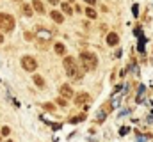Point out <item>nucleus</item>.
I'll return each mask as SVG.
<instances>
[{"instance_id":"nucleus-1","label":"nucleus","mask_w":153,"mask_h":142,"mask_svg":"<svg viewBox=\"0 0 153 142\" xmlns=\"http://www.w3.org/2000/svg\"><path fill=\"white\" fill-rule=\"evenodd\" d=\"M80 62H82V68L86 71H93L98 66V57L93 52H82L80 53Z\"/></svg>"},{"instance_id":"nucleus-2","label":"nucleus","mask_w":153,"mask_h":142,"mask_svg":"<svg viewBox=\"0 0 153 142\" xmlns=\"http://www.w3.org/2000/svg\"><path fill=\"white\" fill-rule=\"evenodd\" d=\"M64 68H66V73H68L70 78H80L82 76V71L77 66V62H75L73 57H66L64 59Z\"/></svg>"},{"instance_id":"nucleus-3","label":"nucleus","mask_w":153,"mask_h":142,"mask_svg":"<svg viewBox=\"0 0 153 142\" xmlns=\"http://www.w3.org/2000/svg\"><path fill=\"white\" fill-rule=\"evenodd\" d=\"M14 30V18L7 12H0V32Z\"/></svg>"},{"instance_id":"nucleus-4","label":"nucleus","mask_w":153,"mask_h":142,"mask_svg":"<svg viewBox=\"0 0 153 142\" xmlns=\"http://www.w3.org/2000/svg\"><path fill=\"white\" fill-rule=\"evenodd\" d=\"M21 68H23L25 71H36L37 60H36L34 57H30V55H25V57H21Z\"/></svg>"},{"instance_id":"nucleus-5","label":"nucleus","mask_w":153,"mask_h":142,"mask_svg":"<svg viewBox=\"0 0 153 142\" xmlns=\"http://www.w3.org/2000/svg\"><path fill=\"white\" fill-rule=\"evenodd\" d=\"M50 32H46V30H43V28H39L37 27V39H39V43H37V46L41 44V43H50Z\"/></svg>"},{"instance_id":"nucleus-6","label":"nucleus","mask_w":153,"mask_h":142,"mask_svg":"<svg viewBox=\"0 0 153 142\" xmlns=\"http://www.w3.org/2000/svg\"><path fill=\"white\" fill-rule=\"evenodd\" d=\"M59 91H61V96H62V98H68V100H70V98L73 96V89H71L68 84L61 85V89H59Z\"/></svg>"},{"instance_id":"nucleus-7","label":"nucleus","mask_w":153,"mask_h":142,"mask_svg":"<svg viewBox=\"0 0 153 142\" xmlns=\"http://www.w3.org/2000/svg\"><path fill=\"white\" fill-rule=\"evenodd\" d=\"M118 43H119V36H118L116 32L107 34V44H109V46H116Z\"/></svg>"},{"instance_id":"nucleus-8","label":"nucleus","mask_w":153,"mask_h":142,"mask_svg":"<svg viewBox=\"0 0 153 142\" xmlns=\"http://www.w3.org/2000/svg\"><path fill=\"white\" fill-rule=\"evenodd\" d=\"M89 101V94L87 92H78L77 96H75V103L77 105H84V103H87Z\"/></svg>"},{"instance_id":"nucleus-9","label":"nucleus","mask_w":153,"mask_h":142,"mask_svg":"<svg viewBox=\"0 0 153 142\" xmlns=\"http://www.w3.org/2000/svg\"><path fill=\"white\" fill-rule=\"evenodd\" d=\"M50 16H52V20H53L55 23H62V21H64V16H62L59 11H52V12H50Z\"/></svg>"},{"instance_id":"nucleus-10","label":"nucleus","mask_w":153,"mask_h":142,"mask_svg":"<svg viewBox=\"0 0 153 142\" xmlns=\"http://www.w3.org/2000/svg\"><path fill=\"white\" fill-rule=\"evenodd\" d=\"M32 7H34L39 14H43V12H45V5L41 4V0H34V2H32Z\"/></svg>"},{"instance_id":"nucleus-11","label":"nucleus","mask_w":153,"mask_h":142,"mask_svg":"<svg viewBox=\"0 0 153 142\" xmlns=\"http://www.w3.org/2000/svg\"><path fill=\"white\" fill-rule=\"evenodd\" d=\"M53 48H55V52H57L59 55H64V53H66V46H64L62 43H55Z\"/></svg>"},{"instance_id":"nucleus-12","label":"nucleus","mask_w":153,"mask_h":142,"mask_svg":"<svg viewBox=\"0 0 153 142\" xmlns=\"http://www.w3.org/2000/svg\"><path fill=\"white\" fill-rule=\"evenodd\" d=\"M62 12H64V14H71V12H73V7L70 5V2H64V4H62Z\"/></svg>"},{"instance_id":"nucleus-13","label":"nucleus","mask_w":153,"mask_h":142,"mask_svg":"<svg viewBox=\"0 0 153 142\" xmlns=\"http://www.w3.org/2000/svg\"><path fill=\"white\" fill-rule=\"evenodd\" d=\"M21 12H23L25 16H32V7L27 5V4H23V5H21Z\"/></svg>"},{"instance_id":"nucleus-14","label":"nucleus","mask_w":153,"mask_h":142,"mask_svg":"<svg viewBox=\"0 0 153 142\" xmlns=\"http://www.w3.org/2000/svg\"><path fill=\"white\" fill-rule=\"evenodd\" d=\"M86 14H87V18H91V20H94V18L98 16V14H96V11H94L93 7H87V9H86Z\"/></svg>"},{"instance_id":"nucleus-15","label":"nucleus","mask_w":153,"mask_h":142,"mask_svg":"<svg viewBox=\"0 0 153 142\" xmlns=\"http://www.w3.org/2000/svg\"><path fill=\"white\" fill-rule=\"evenodd\" d=\"M34 84H36L37 87H41V89L45 87V80H43V78H41L39 75H36V76H34Z\"/></svg>"},{"instance_id":"nucleus-16","label":"nucleus","mask_w":153,"mask_h":142,"mask_svg":"<svg viewBox=\"0 0 153 142\" xmlns=\"http://www.w3.org/2000/svg\"><path fill=\"white\" fill-rule=\"evenodd\" d=\"M43 109H45V110H50V112H53V110H55V107H53L52 103H45V105H43Z\"/></svg>"},{"instance_id":"nucleus-17","label":"nucleus","mask_w":153,"mask_h":142,"mask_svg":"<svg viewBox=\"0 0 153 142\" xmlns=\"http://www.w3.org/2000/svg\"><path fill=\"white\" fill-rule=\"evenodd\" d=\"M84 117H86V116H84V114H80V116H78V117H71V119H70V121H71V123H78V121H82V119H84Z\"/></svg>"},{"instance_id":"nucleus-18","label":"nucleus","mask_w":153,"mask_h":142,"mask_svg":"<svg viewBox=\"0 0 153 142\" xmlns=\"http://www.w3.org/2000/svg\"><path fill=\"white\" fill-rule=\"evenodd\" d=\"M57 103H59L61 107H66V98H62V96H61V98H57Z\"/></svg>"},{"instance_id":"nucleus-19","label":"nucleus","mask_w":153,"mask_h":142,"mask_svg":"<svg viewBox=\"0 0 153 142\" xmlns=\"http://www.w3.org/2000/svg\"><path fill=\"white\" fill-rule=\"evenodd\" d=\"M0 133H2V135H9V133H11V128H9V126H4Z\"/></svg>"},{"instance_id":"nucleus-20","label":"nucleus","mask_w":153,"mask_h":142,"mask_svg":"<svg viewBox=\"0 0 153 142\" xmlns=\"http://www.w3.org/2000/svg\"><path fill=\"white\" fill-rule=\"evenodd\" d=\"M34 37V34H30V32H25V39H32Z\"/></svg>"},{"instance_id":"nucleus-21","label":"nucleus","mask_w":153,"mask_h":142,"mask_svg":"<svg viewBox=\"0 0 153 142\" xmlns=\"http://www.w3.org/2000/svg\"><path fill=\"white\" fill-rule=\"evenodd\" d=\"M84 2H87V4H89V5H94V4H96V2H98V0H84Z\"/></svg>"},{"instance_id":"nucleus-22","label":"nucleus","mask_w":153,"mask_h":142,"mask_svg":"<svg viewBox=\"0 0 153 142\" xmlns=\"http://www.w3.org/2000/svg\"><path fill=\"white\" fill-rule=\"evenodd\" d=\"M48 2H50V4H57L59 0H48Z\"/></svg>"},{"instance_id":"nucleus-23","label":"nucleus","mask_w":153,"mask_h":142,"mask_svg":"<svg viewBox=\"0 0 153 142\" xmlns=\"http://www.w3.org/2000/svg\"><path fill=\"white\" fill-rule=\"evenodd\" d=\"M0 43H4V36L2 34H0Z\"/></svg>"},{"instance_id":"nucleus-24","label":"nucleus","mask_w":153,"mask_h":142,"mask_svg":"<svg viewBox=\"0 0 153 142\" xmlns=\"http://www.w3.org/2000/svg\"><path fill=\"white\" fill-rule=\"evenodd\" d=\"M0 142H2V133H0Z\"/></svg>"},{"instance_id":"nucleus-25","label":"nucleus","mask_w":153,"mask_h":142,"mask_svg":"<svg viewBox=\"0 0 153 142\" xmlns=\"http://www.w3.org/2000/svg\"><path fill=\"white\" fill-rule=\"evenodd\" d=\"M7 142H12V141H7Z\"/></svg>"},{"instance_id":"nucleus-26","label":"nucleus","mask_w":153,"mask_h":142,"mask_svg":"<svg viewBox=\"0 0 153 142\" xmlns=\"http://www.w3.org/2000/svg\"><path fill=\"white\" fill-rule=\"evenodd\" d=\"M70 2H73V0H70Z\"/></svg>"}]
</instances>
